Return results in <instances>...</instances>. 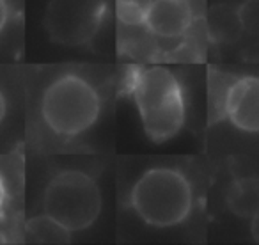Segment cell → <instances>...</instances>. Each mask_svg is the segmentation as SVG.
<instances>
[{"instance_id":"obj_1","label":"cell","mask_w":259,"mask_h":245,"mask_svg":"<svg viewBox=\"0 0 259 245\" xmlns=\"http://www.w3.org/2000/svg\"><path fill=\"white\" fill-rule=\"evenodd\" d=\"M124 87L153 142L162 144L183 130L187 100L174 71L165 66H130Z\"/></svg>"},{"instance_id":"obj_2","label":"cell","mask_w":259,"mask_h":245,"mask_svg":"<svg viewBox=\"0 0 259 245\" xmlns=\"http://www.w3.org/2000/svg\"><path fill=\"white\" fill-rule=\"evenodd\" d=\"M100 91L78 73L55 76L41 96V119L54 135L71 141L87 134L101 115Z\"/></svg>"},{"instance_id":"obj_3","label":"cell","mask_w":259,"mask_h":245,"mask_svg":"<svg viewBox=\"0 0 259 245\" xmlns=\"http://www.w3.org/2000/svg\"><path fill=\"white\" fill-rule=\"evenodd\" d=\"M130 206L144 224L167 229L183 224L194 208V188L181 171L151 167L137 178L130 192Z\"/></svg>"},{"instance_id":"obj_4","label":"cell","mask_w":259,"mask_h":245,"mask_svg":"<svg viewBox=\"0 0 259 245\" xmlns=\"http://www.w3.org/2000/svg\"><path fill=\"white\" fill-rule=\"evenodd\" d=\"M103 197L98 183L78 169L61 171L47 183L43 192V213L69 233H80L98 220Z\"/></svg>"},{"instance_id":"obj_5","label":"cell","mask_w":259,"mask_h":245,"mask_svg":"<svg viewBox=\"0 0 259 245\" xmlns=\"http://www.w3.org/2000/svg\"><path fill=\"white\" fill-rule=\"evenodd\" d=\"M108 15V0H50L43 25L50 39L62 47L89 45Z\"/></svg>"},{"instance_id":"obj_6","label":"cell","mask_w":259,"mask_h":245,"mask_svg":"<svg viewBox=\"0 0 259 245\" xmlns=\"http://www.w3.org/2000/svg\"><path fill=\"white\" fill-rule=\"evenodd\" d=\"M222 114L245 134H259V76H238L226 87Z\"/></svg>"},{"instance_id":"obj_7","label":"cell","mask_w":259,"mask_h":245,"mask_svg":"<svg viewBox=\"0 0 259 245\" xmlns=\"http://www.w3.org/2000/svg\"><path fill=\"white\" fill-rule=\"evenodd\" d=\"M194 25L190 0H153L144 29L158 39L172 41L183 37Z\"/></svg>"},{"instance_id":"obj_8","label":"cell","mask_w":259,"mask_h":245,"mask_svg":"<svg viewBox=\"0 0 259 245\" xmlns=\"http://www.w3.org/2000/svg\"><path fill=\"white\" fill-rule=\"evenodd\" d=\"M226 206L233 215L252 220L259 215V178H240L226 192Z\"/></svg>"},{"instance_id":"obj_9","label":"cell","mask_w":259,"mask_h":245,"mask_svg":"<svg viewBox=\"0 0 259 245\" xmlns=\"http://www.w3.org/2000/svg\"><path fill=\"white\" fill-rule=\"evenodd\" d=\"M208 32L209 37L217 43H231L240 37L243 32L236 9H231L219 4L209 9L208 15Z\"/></svg>"},{"instance_id":"obj_10","label":"cell","mask_w":259,"mask_h":245,"mask_svg":"<svg viewBox=\"0 0 259 245\" xmlns=\"http://www.w3.org/2000/svg\"><path fill=\"white\" fill-rule=\"evenodd\" d=\"M25 236L32 243L41 245H64L71 241V233L47 213L32 217L25 224Z\"/></svg>"},{"instance_id":"obj_11","label":"cell","mask_w":259,"mask_h":245,"mask_svg":"<svg viewBox=\"0 0 259 245\" xmlns=\"http://www.w3.org/2000/svg\"><path fill=\"white\" fill-rule=\"evenodd\" d=\"M153 0H115V16L126 27H144Z\"/></svg>"},{"instance_id":"obj_12","label":"cell","mask_w":259,"mask_h":245,"mask_svg":"<svg viewBox=\"0 0 259 245\" xmlns=\"http://www.w3.org/2000/svg\"><path fill=\"white\" fill-rule=\"evenodd\" d=\"M236 11L243 32L259 36V0H243Z\"/></svg>"},{"instance_id":"obj_13","label":"cell","mask_w":259,"mask_h":245,"mask_svg":"<svg viewBox=\"0 0 259 245\" xmlns=\"http://www.w3.org/2000/svg\"><path fill=\"white\" fill-rule=\"evenodd\" d=\"M9 18H11V6L8 0H0V34L8 27Z\"/></svg>"},{"instance_id":"obj_14","label":"cell","mask_w":259,"mask_h":245,"mask_svg":"<svg viewBox=\"0 0 259 245\" xmlns=\"http://www.w3.org/2000/svg\"><path fill=\"white\" fill-rule=\"evenodd\" d=\"M6 202H8V185H6L4 178H2V174H0V213H2V210H4Z\"/></svg>"},{"instance_id":"obj_15","label":"cell","mask_w":259,"mask_h":245,"mask_svg":"<svg viewBox=\"0 0 259 245\" xmlns=\"http://www.w3.org/2000/svg\"><path fill=\"white\" fill-rule=\"evenodd\" d=\"M6 115H8V98H6L4 91L0 89V125L4 123Z\"/></svg>"},{"instance_id":"obj_16","label":"cell","mask_w":259,"mask_h":245,"mask_svg":"<svg viewBox=\"0 0 259 245\" xmlns=\"http://www.w3.org/2000/svg\"><path fill=\"white\" fill-rule=\"evenodd\" d=\"M250 234L255 243H259V215L250 220Z\"/></svg>"}]
</instances>
